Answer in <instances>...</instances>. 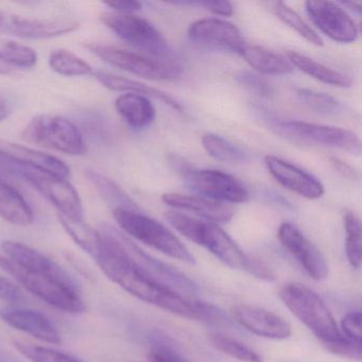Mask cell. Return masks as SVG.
<instances>
[{
  "mask_svg": "<svg viewBox=\"0 0 362 362\" xmlns=\"http://www.w3.org/2000/svg\"><path fill=\"white\" fill-rule=\"evenodd\" d=\"M95 259L112 281L144 302L188 319L211 321L217 317V311L211 305L185 298L156 283L129 255L119 237L103 235Z\"/></svg>",
  "mask_w": 362,
  "mask_h": 362,
  "instance_id": "1",
  "label": "cell"
},
{
  "mask_svg": "<svg viewBox=\"0 0 362 362\" xmlns=\"http://www.w3.org/2000/svg\"><path fill=\"white\" fill-rule=\"evenodd\" d=\"M0 268L11 275L27 291L50 306L69 313L86 311V305L78 293L77 287L66 272L25 270L12 264L3 254H0Z\"/></svg>",
  "mask_w": 362,
  "mask_h": 362,
  "instance_id": "2",
  "label": "cell"
},
{
  "mask_svg": "<svg viewBox=\"0 0 362 362\" xmlns=\"http://www.w3.org/2000/svg\"><path fill=\"white\" fill-rule=\"evenodd\" d=\"M169 223L192 243L207 251L233 269L245 270L249 256L233 240L232 237L215 222L197 219L177 211L166 214Z\"/></svg>",
  "mask_w": 362,
  "mask_h": 362,
  "instance_id": "3",
  "label": "cell"
},
{
  "mask_svg": "<svg viewBox=\"0 0 362 362\" xmlns=\"http://www.w3.org/2000/svg\"><path fill=\"white\" fill-rule=\"evenodd\" d=\"M284 304L323 343L342 338L336 320L325 303L313 290L298 283L284 286L279 291Z\"/></svg>",
  "mask_w": 362,
  "mask_h": 362,
  "instance_id": "4",
  "label": "cell"
},
{
  "mask_svg": "<svg viewBox=\"0 0 362 362\" xmlns=\"http://www.w3.org/2000/svg\"><path fill=\"white\" fill-rule=\"evenodd\" d=\"M113 217L122 230L144 245L186 264H196L194 255L185 245L164 224L153 218L122 207L113 209Z\"/></svg>",
  "mask_w": 362,
  "mask_h": 362,
  "instance_id": "5",
  "label": "cell"
},
{
  "mask_svg": "<svg viewBox=\"0 0 362 362\" xmlns=\"http://www.w3.org/2000/svg\"><path fill=\"white\" fill-rule=\"evenodd\" d=\"M0 168L25 180L58 209L59 215L69 219H83L81 199L69 180L45 171L21 166L3 158L0 160Z\"/></svg>",
  "mask_w": 362,
  "mask_h": 362,
  "instance_id": "6",
  "label": "cell"
},
{
  "mask_svg": "<svg viewBox=\"0 0 362 362\" xmlns=\"http://www.w3.org/2000/svg\"><path fill=\"white\" fill-rule=\"evenodd\" d=\"M86 48L111 66L145 79L173 81L181 75V66L173 60H160L105 44L88 43Z\"/></svg>",
  "mask_w": 362,
  "mask_h": 362,
  "instance_id": "7",
  "label": "cell"
},
{
  "mask_svg": "<svg viewBox=\"0 0 362 362\" xmlns=\"http://www.w3.org/2000/svg\"><path fill=\"white\" fill-rule=\"evenodd\" d=\"M22 136L29 143L69 156H83L86 152L81 131L62 116L39 115L33 118Z\"/></svg>",
  "mask_w": 362,
  "mask_h": 362,
  "instance_id": "8",
  "label": "cell"
},
{
  "mask_svg": "<svg viewBox=\"0 0 362 362\" xmlns=\"http://www.w3.org/2000/svg\"><path fill=\"white\" fill-rule=\"evenodd\" d=\"M100 18L101 22L122 41L146 56L160 60H173V52L168 42L148 21L134 14L115 12H105Z\"/></svg>",
  "mask_w": 362,
  "mask_h": 362,
  "instance_id": "9",
  "label": "cell"
},
{
  "mask_svg": "<svg viewBox=\"0 0 362 362\" xmlns=\"http://www.w3.org/2000/svg\"><path fill=\"white\" fill-rule=\"evenodd\" d=\"M186 185L198 196L221 203H245L247 188L236 177L214 169H190L184 173Z\"/></svg>",
  "mask_w": 362,
  "mask_h": 362,
  "instance_id": "10",
  "label": "cell"
},
{
  "mask_svg": "<svg viewBox=\"0 0 362 362\" xmlns=\"http://www.w3.org/2000/svg\"><path fill=\"white\" fill-rule=\"evenodd\" d=\"M80 23L71 18H37L0 10V35L28 40H47L74 33Z\"/></svg>",
  "mask_w": 362,
  "mask_h": 362,
  "instance_id": "11",
  "label": "cell"
},
{
  "mask_svg": "<svg viewBox=\"0 0 362 362\" xmlns=\"http://www.w3.org/2000/svg\"><path fill=\"white\" fill-rule=\"evenodd\" d=\"M305 8L313 24L332 41L349 44L357 40V25L339 4L309 0L305 3Z\"/></svg>",
  "mask_w": 362,
  "mask_h": 362,
  "instance_id": "12",
  "label": "cell"
},
{
  "mask_svg": "<svg viewBox=\"0 0 362 362\" xmlns=\"http://www.w3.org/2000/svg\"><path fill=\"white\" fill-rule=\"evenodd\" d=\"M279 129L285 134L291 135L296 139L326 147L344 150L349 153H360L361 145L359 137L353 131L338 127L324 126L310 124L300 120L281 122Z\"/></svg>",
  "mask_w": 362,
  "mask_h": 362,
  "instance_id": "13",
  "label": "cell"
},
{
  "mask_svg": "<svg viewBox=\"0 0 362 362\" xmlns=\"http://www.w3.org/2000/svg\"><path fill=\"white\" fill-rule=\"evenodd\" d=\"M119 238L129 255L156 283L185 298H196L198 287L192 279H188L177 269L152 257L149 254L139 249L132 241L129 240L127 237L119 236Z\"/></svg>",
  "mask_w": 362,
  "mask_h": 362,
  "instance_id": "14",
  "label": "cell"
},
{
  "mask_svg": "<svg viewBox=\"0 0 362 362\" xmlns=\"http://www.w3.org/2000/svg\"><path fill=\"white\" fill-rule=\"evenodd\" d=\"M277 236L283 247L300 262L311 279L320 281L328 276L326 258L294 224L281 223Z\"/></svg>",
  "mask_w": 362,
  "mask_h": 362,
  "instance_id": "15",
  "label": "cell"
},
{
  "mask_svg": "<svg viewBox=\"0 0 362 362\" xmlns=\"http://www.w3.org/2000/svg\"><path fill=\"white\" fill-rule=\"evenodd\" d=\"M187 35L194 43L230 50L238 54L247 45L239 29L232 23L220 18L197 21L190 25Z\"/></svg>",
  "mask_w": 362,
  "mask_h": 362,
  "instance_id": "16",
  "label": "cell"
},
{
  "mask_svg": "<svg viewBox=\"0 0 362 362\" xmlns=\"http://www.w3.org/2000/svg\"><path fill=\"white\" fill-rule=\"evenodd\" d=\"M264 164L270 175L287 189L303 198L315 200L324 194V186L317 177L296 165L275 156H267Z\"/></svg>",
  "mask_w": 362,
  "mask_h": 362,
  "instance_id": "17",
  "label": "cell"
},
{
  "mask_svg": "<svg viewBox=\"0 0 362 362\" xmlns=\"http://www.w3.org/2000/svg\"><path fill=\"white\" fill-rule=\"evenodd\" d=\"M240 325L264 338L283 340L291 334V326L276 313L253 305L238 304L233 308Z\"/></svg>",
  "mask_w": 362,
  "mask_h": 362,
  "instance_id": "18",
  "label": "cell"
},
{
  "mask_svg": "<svg viewBox=\"0 0 362 362\" xmlns=\"http://www.w3.org/2000/svg\"><path fill=\"white\" fill-rule=\"evenodd\" d=\"M0 158L21 166L45 171L64 179L69 180L71 177L69 167L56 156L3 139H0Z\"/></svg>",
  "mask_w": 362,
  "mask_h": 362,
  "instance_id": "19",
  "label": "cell"
},
{
  "mask_svg": "<svg viewBox=\"0 0 362 362\" xmlns=\"http://www.w3.org/2000/svg\"><path fill=\"white\" fill-rule=\"evenodd\" d=\"M0 319L10 327L30 334L37 340L54 344L61 342L56 326L39 311L24 308L0 309Z\"/></svg>",
  "mask_w": 362,
  "mask_h": 362,
  "instance_id": "20",
  "label": "cell"
},
{
  "mask_svg": "<svg viewBox=\"0 0 362 362\" xmlns=\"http://www.w3.org/2000/svg\"><path fill=\"white\" fill-rule=\"evenodd\" d=\"M163 202L175 209L192 211L207 221L228 222L234 217V209L226 203L217 202L201 196H188V194L168 192L162 196Z\"/></svg>",
  "mask_w": 362,
  "mask_h": 362,
  "instance_id": "21",
  "label": "cell"
},
{
  "mask_svg": "<svg viewBox=\"0 0 362 362\" xmlns=\"http://www.w3.org/2000/svg\"><path fill=\"white\" fill-rule=\"evenodd\" d=\"M0 247L3 250V255L6 256L12 264L25 270L49 273L65 272L54 260L24 243L5 240L1 243Z\"/></svg>",
  "mask_w": 362,
  "mask_h": 362,
  "instance_id": "22",
  "label": "cell"
},
{
  "mask_svg": "<svg viewBox=\"0 0 362 362\" xmlns=\"http://www.w3.org/2000/svg\"><path fill=\"white\" fill-rule=\"evenodd\" d=\"M95 78L99 83L103 84L105 88H109L115 92H127L131 94L141 95L147 98L158 99L163 103L173 107L177 112L183 111L182 105L177 100L169 96L167 93L158 88H152L147 84L141 83L136 80L129 79V78L120 77V76L114 75V74L105 73V71H95Z\"/></svg>",
  "mask_w": 362,
  "mask_h": 362,
  "instance_id": "23",
  "label": "cell"
},
{
  "mask_svg": "<svg viewBox=\"0 0 362 362\" xmlns=\"http://www.w3.org/2000/svg\"><path fill=\"white\" fill-rule=\"evenodd\" d=\"M115 107L122 119L136 130L147 128L156 120V107L149 98L141 95L131 93L120 95L116 99Z\"/></svg>",
  "mask_w": 362,
  "mask_h": 362,
  "instance_id": "24",
  "label": "cell"
},
{
  "mask_svg": "<svg viewBox=\"0 0 362 362\" xmlns=\"http://www.w3.org/2000/svg\"><path fill=\"white\" fill-rule=\"evenodd\" d=\"M0 218L14 226L33 223L35 215L29 203L13 186L0 179Z\"/></svg>",
  "mask_w": 362,
  "mask_h": 362,
  "instance_id": "25",
  "label": "cell"
},
{
  "mask_svg": "<svg viewBox=\"0 0 362 362\" xmlns=\"http://www.w3.org/2000/svg\"><path fill=\"white\" fill-rule=\"evenodd\" d=\"M240 56L245 62L264 75L283 76L293 73L294 67L286 57L255 45H245Z\"/></svg>",
  "mask_w": 362,
  "mask_h": 362,
  "instance_id": "26",
  "label": "cell"
},
{
  "mask_svg": "<svg viewBox=\"0 0 362 362\" xmlns=\"http://www.w3.org/2000/svg\"><path fill=\"white\" fill-rule=\"evenodd\" d=\"M287 59L291 63L292 66L296 67L303 73L308 75L309 77L313 78L322 83L341 88H349L353 84V79L346 74L326 66V65L317 62L313 59L300 54V52L289 50L287 52Z\"/></svg>",
  "mask_w": 362,
  "mask_h": 362,
  "instance_id": "27",
  "label": "cell"
},
{
  "mask_svg": "<svg viewBox=\"0 0 362 362\" xmlns=\"http://www.w3.org/2000/svg\"><path fill=\"white\" fill-rule=\"evenodd\" d=\"M59 220L71 239L86 253L95 258L103 243V234L86 224L83 219H69L64 216L59 215Z\"/></svg>",
  "mask_w": 362,
  "mask_h": 362,
  "instance_id": "28",
  "label": "cell"
},
{
  "mask_svg": "<svg viewBox=\"0 0 362 362\" xmlns=\"http://www.w3.org/2000/svg\"><path fill=\"white\" fill-rule=\"evenodd\" d=\"M50 69L54 73L66 77H80V76L92 75L93 67L90 63L74 54L71 50L59 48L52 50L48 59Z\"/></svg>",
  "mask_w": 362,
  "mask_h": 362,
  "instance_id": "29",
  "label": "cell"
},
{
  "mask_svg": "<svg viewBox=\"0 0 362 362\" xmlns=\"http://www.w3.org/2000/svg\"><path fill=\"white\" fill-rule=\"evenodd\" d=\"M202 145L205 151L215 158L224 163H243L247 160V153L238 146L230 143L224 137L214 133H207L202 136Z\"/></svg>",
  "mask_w": 362,
  "mask_h": 362,
  "instance_id": "30",
  "label": "cell"
},
{
  "mask_svg": "<svg viewBox=\"0 0 362 362\" xmlns=\"http://www.w3.org/2000/svg\"><path fill=\"white\" fill-rule=\"evenodd\" d=\"M0 61L4 65L31 69L37 62V54L33 48L18 42L0 39Z\"/></svg>",
  "mask_w": 362,
  "mask_h": 362,
  "instance_id": "31",
  "label": "cell"
},
{
  "mask_svg": "<svg viewBox=\"0 0 362 362\" xmlns=\"http://www.w3.org/2000/svg\"><path fill=\"white\" fill-rule=\"evenodd\" d=\"M343 223L346 233L345 250L347 259L353 268L359 269L361 266V222L355 213L344 209Z\"/></svg>",
  "mask_w": 362,
  "mask_h": 362,
  "instance_id": "32",
  "label": "cell"
},
{
  "mask_svg": "<svg viewBox=\"0 0 362 362\" xmlns=\"http://www.w3.org/2000/svg\"><path fill=\"white\" fill-rule=\"evenodd\" d=\"M274 13L284 24L296 31L307 42L313 44V45L317 46V47L323 46L322 37L303 20L302 16L298 12L294 11L289 6L286 5L285 3H281V1L275 3Z\"/></svg>",
  "mask_w": 362,
  "mask_h": 362,
  "instance_id": "33",
  "label": "cell"
},
{
  "mask_svg": "<svg viewBox=\"0 0 362 362\" xmlns=\"http://www.w3.org/2000/svg\"><path fill=\"white\" fill-rule=\"evenodd\" d=\"M209 340L218 351L239 361L262 362V357L257 351L232 337L222 334H211Z\"/></svg>",
  "mask_w": 362,
  "mask_h": 362,
  "instance_id": "34",
  "label": "cell"
},
{
  "mask_svg": "<svg viewBox=\"0 0 362 362\" xmlns=\"http://www.w3.org/2000/svg\"><path fill=\"white\" fill-rule=\"evenodd\" d=\"M13 345L21 355L31 362H83L69 354L41 345L30 344L21 341H16Z\"/></svg>",
  "mask_w": 362,
  "mask_h": 362,
  "instance_id": "35",
  "label": "cell"
},
{
  "mask_svg": "<svg viewBox=\"0 0 362 362\" xmlns=\"http://www.w3.org/2000/svg\"><path fill=\"white\" fill-rule=\"evenodd\" d=\"M86 175H88V179L93 182V184L97 186V189L99 190L101 196L105 200L115 203V204H117L116 207L135 211L136 205L113 181L94 170H88Z\"/></svg>",
  "mask_w": 362,
  "mask_h": 362,
  "instance_id": "36",
  "label": "cell"
},
{
  "mask_svg": "<svg viewBox=\"0 0 362 362\" xmlns=\"http://www.w3.org/2000/svg\"><path fill=\"white\" fill-rule=\"evenodd\" d=\"M298 100L308 109L321 114H334L340 110V103L325 93L315 92L308 88L296 90Z\"/></svg>",
  "mask_w": 362,
  "mask_h": 362,
  "instance_id": "37",
  "label": "cell"
},
{
  "mask_svg": "<svg viewBox=\"0 0 362 362\" xmlns=\"http://www.w3.org/2000/svg\"><path fill=\"white\" fill-rule=\"evenodd\" d=\"M235 78L243 88L256 96L269 98L273 95L272 86L258 74L250 71H241Z\"/></svg>",
  "mask_w": 362,
  "mask_h": 362,
  "instance_id": "38",
  "label": "cell"
},
{
  "mask_svg": "<svg viewBox=\"0 0 362 362\" xmlns=\"http://www.w3.org/2000/svg\"><path fill=\"white\" fill-rule=\"evenodd\" d=\"M360 343L361 342H357V341L351 340V339L342 336V338L334 341V342L324 343V344L327 347L328 351H332L337 355L349 358V359L360 360L361 359V344Z\"/></svg>",
  "mask_w": 362,
  "mask_h": 362,
  "instance_id": "39",
  "label": "cell"
},
{
  "mask_svg": "<svg viewBox=\"0 0 362 362\" xmlns=\"http://www.w3.org/2000/svg\"><path fill=\"white\" fill-rule=\"evenodd\" d=\"M173 5L177 6H192V7H201L206 9L207 11L211 12L216 16H232L234 13V7L230 1H211V0H206V1H173Z\"/></svg>",
  "mask_w": 362,
  "mask_h": 362,
  "instance_id": "40",
  "label": "cell"
},
{
  "mask_svg": "<svg viewBox=\"0 0 362 362\" xmlns=\"http://www.w3.org/2000/svg\"><path fill=\"white\" fill-rule=\"evenodd\" d=\"M24 300L21 288L7 277L0 275V300L9 305H18Z\"/></svg>",
  "mask_w": 362,
  "mask_h": 362,
  "instance_id": "41",
  "label": "cell"
},
{
  "mask_svg": "<svg viewBox=\"0 0 362 362\" xmlns=\"http://www.w3.org/2000/svg\"><path fill=\"white\" fill-rule=\"evenodd\" d=\"M341 328L346 334V338L361 342V313L360 311L347 313L341 321Z\"/></svg>",
  "mask_w": 362,
  "mask_h": 362,
  "instance_id": "42",
  "label": "cell"
},
{
  "mask_svg": "<svg viewBox=\"0 0 362 362\" xmlns=\"http://www.w3.org/2000/svg\"><path fill=\"white\" fill-rule=\"evenodd\" d=\"M150 362H185L183 358L171 347L156 343L149 353Z\"/></svg>",
  "mask_w": 362,
  "mask_h": 362,
  "instance_id": "43",
  "label": "cell"
},
{
  "mask_svg": "<svg viewBox=\"0 0 362 362\" xmlns=\"http://www.w3.org/2000/svg\"><path fill=\"white\" fill-rule=\"evenodd\" d=\"M245 271L258 279H266V281H274L275 279V274L272 269L258 258L249 257Z\"/></svg>",
  "mask_w": 362,
  "mask_h": 362,
  "instance_id": "44",
  "label": "cell"
},
{
  "mask_svg": "<svg viewBox=\"0 0 362 362\" xmlns=\"http://www.w3.org/2000/svg\"><path fill=\"white\" fill-rule=\"evenodd\" d=\"M105 6L113 10L115 13L133 14L141 11L143 5L135 0H117V1H107Z\"/></svg>",
  "mask_w": 362,
  "mask_h": 362,
  "instance_id": "45",
  "label": "cell"
},
{
  "mask_svg": "<svg viewBox=\"0 0 362 362\" xmlns=\"http://www.w3.org/2000/svg\"><path fill=\"white\" fill-rule=\"evenodd\" d=\"M332 162V167L338 171L342 177H346V179L355 180L357 177V173L355 169L347 164V163L343 162V160H339V158H332L330 160Z\"/></svg>",
  "mask_w": 362,
  "mask_h": 362,
  "instance_id": "46",
  "label": "cell"
},
{
  "mask_svg": "<svg viewBox=\"0 0 362 362\" xmlns=\"http://www.w3.org/2000/svg\"><path fill=\"white\" fill-rule=\"evenodd\" d=\"M339 5L343 6V7L349 8L351 11L356 12L357 14H361V1H341V3H339Z\"/></svg>",
  "mask_w": 362,
  "mask_h": 362,
  "instance_id": "47",
  "label": "cell"
},
{
  "mask_svg": "<svg viewBox=\"0 0 362 362\" xmlns=\"http://www.w3.org/2000/svg\"><path fill=\"white\" fill-rule=\"evenodd\" d=\"M9 107H7L5 103L0 101V122L5 120L9 116Z\"/></svg>",
  "mask_w": 362,
  "mask_h": 362,
  "instance_id": "48",
  "label": "cell"
},
{
  "mask_svg": "<svg viewBox=\"0 0 362 362\" xmlns=\"http://www.w3.org/2000/svg\"><path fill=\"white\" fill-rule=\"evenodd\" d=\"M9 74H11L9 67L4 64H0V75H9Z\"/></svg>",
  "mask_w": 362,
  "mask_h": 362,
  "instance_id": "49",
  "label": "cell"
},
{
  "mask_svg": "<svg viewBox=\"0 0 362 362\" xmlns=\"http://www.w3.org/2000/svg\"><path fill=\"white\" fill-rule=\"evenodd\" d=\"M0 362H7V361H5V360H3V358H0Z\"/></svg>",
  "mask_w": 362,
  "mask_h": 362,
  "instance_id": "50",
  "label": "cell"
}]
</instances>
